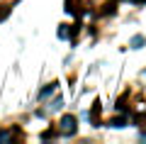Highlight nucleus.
I'll use <instances>...</instances> for the list:
<instances>
[{"instance_id":"2","label":"nucleus","mask_w":146,"mask_h":144,"mask_svg":"<svg viewBox=\"0 0 146 144\" xmlns=\"http://www.w3.org/2000/svg\"><path fill=\"white\" fill-rule=\"evenodd\" d=\"M61 105H63V98H54V103L49 105V113H56V110L61 108Z\"/></svg>"},{"instance_id":"6","label":"nucleus","mask_w":146,"mask_h":144,"mask_svg":"<svg viewBox=\"0 0 146 144\" xmlns=\"http://www.w3.org/2000/svg\"><path fill=\"white\" fill-rule=\"evenodd\" d=\"M58 37H61V39H68V29H66V25L58 29Z\"/></svg>"},{"instance_id":"3","label":"nucleus","mask_w":146,"mask_h":144,"mask_svg":"<svg viewBox=\"0 0 146 144\" xmlns=\"http://www.w3.org/2000/svg\"><path fill=\"white\" fill-rule=\"evenodd\" d=\"M54 88H56V83H51V86H49V88H46V90H44V93H39V100H46L49 95H51V93H54Z\"/></svg>"},{"instance_id":"4","label":"nucleus","mask_w":146,"mask_h":144,"mask_svg":"<svg viewBox=\"0 0 146 144\" xmlns=\"http://www.w3.org/2000/svg\"><path fill=\"white\" fill-rule=\"evenodd\" d=\"M131 46H134V49L144 46V37H134V39H131Z\"/></svg>"},{"instance_id":"1","label":"nucleus","mask_w":146,"mask_h":144,"mask_svg":"<svg viewBox=\"0 0 146 144\" xmlns=\"http://www.w3.org/2000/svg\"><path fill=\"white\" fill-rule=\"evenodd\" d=\"M58 132H61L63 137H71V134H76V117H73V115L61 117V122H58Z\"/></svg>"},{"instance_id":"5","label":"nucleus","mask_w":146,"mask_h":144,"mask_svg":"<svg viewBox=\"0 0 146 144\" xmlns=\"http://www.w3.org/2000/svg\"><path fill=\"white\" fill-rule=\"evenodd\" d=\"M10 139H12L10 132H0V142H10Z\"/></svg>"}]
</instances>
